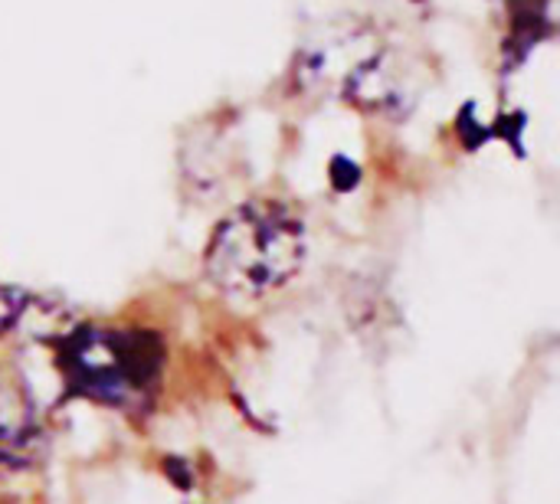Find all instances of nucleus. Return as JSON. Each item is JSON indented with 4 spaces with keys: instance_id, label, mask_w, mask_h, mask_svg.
Masks as SVG:
<instances>
[{
    "instance_id": "obj_1",
    "label": "nucleus",
    "mask_w": 560,
    "mask_h": 504,
    "mask_svg": "<svg viewBox=\"0 0 560 504\" xmlns=\"http://www.w3.org/2000/svg\"><path fill=\"white\" fill-rule=\"evenodd\" d=\"M308 256L302 216L282 200H249L220 220L213 230L203 272L207 279L240 298H262L289 285Z\"/></svg>"
},
{
    "instance_id": "obj_4",
    "label": "nucleus",
    "mask_w": 560,
    "mask_h": 504,
    "mask_svg": "<svg viewBox=\"0 0 560 504\" xmlns=\"http://www.w3.org/2000/svg\"><path fill=\"white\" fill-rule=\"evenodd\" d=\"M345 92H348V102H354L364 112H377V115H400V112H407L404 102L413 98V95H407V85H400V72H397V66H390L387 52L371 56L358 69H351Z\"/></svg>"
},
{
    "instance_id": "obj_3",
    "label": "nucleus",
    "mask_w": 560,
    "mask_h": 504,
    "mask_svg": "<svg viewBox=\"0 0 560 504\" xmlns=\"http://www.w3.org/2000/svg\"><path fill=\"white\" fill-rule=\"evenodd\" d=\"M46 430L30 384L0 367V476H16L43 459Z\"/></svg>"
},
{
    "instance_id": "obj_2",
    "label": "nucleus",
    "mask_w": 560,
    "mask_h": 504,
    "mask_svg": "<svg viewBox=\"0 0 560 504\" xmlns=\"http://www.w3.org/2000/svg\"><path fill=\"white\" fill-rule=\"evenodd\" d=\"M164 361V341L148 328L82 325L56 344V367L69 397L128 413L154 400Z\"/></svg>"
},
{
    "instance_id": "obj_5",
    "label": "nucleus",
    "mask_w": 560,
    "mask_h": 504,
    "mask_svg": "<svg viewBox=\"0 0 560 504\" xmlns=\"http://www.w3.org/2000/svg\"><path fill=\"white\" fill-rule=\"evenodd\" d=\"M26 308H30L26 292H20L13 285H0V341L20 325V318L26 315Z\"/></svg>"
},
{
    "instance_id": "obj_6",
    "label": "nucleus",
    "mask_w": 560,
    "mask_h": 504,
    "mask_svg": "<svg viewBox=\"0 0 560 504\" xmlns=\"http://www.w3.org/2000/svg\"><path fill=\"white\" fill-rule=\"evenodd\" d=\"M358 180H361V167H358L354 161H348V157H335V161H331V187H335L338 194L354 190Z\"/></svg>"
}]
</instances>
